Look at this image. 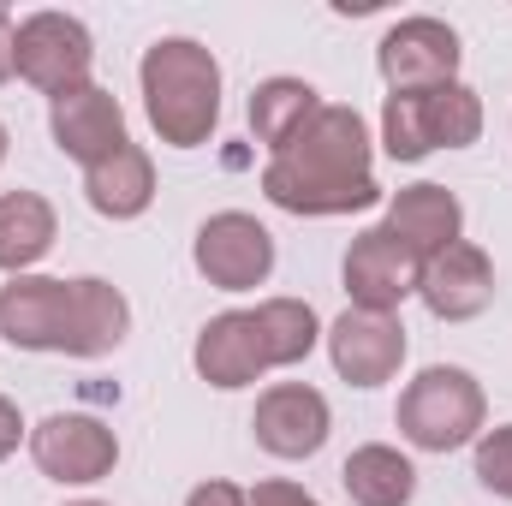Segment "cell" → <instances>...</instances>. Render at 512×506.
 <instances>
[{"mask_svg": "<svg viewBox=\"0 0 512 506\" xmlns=\"http://www.w3.org/2000/svg\"><path fill=\"white\" fill-rule=\"evenodd\" d=\"M471 465H477V483H483L495 501H512V423H495V429L477 435Z\"/></svg>", "mask_w": 512, "mask_h": 506, "instance_id": "cell-24", "label": "cell"}, {"mask_svg": "<svg viewBox=\"0 0 512 506\" xmlns=\"http://www.w3.org/2000/svg\"><path fill=\"white\" fill-rule=\"evenodd\" d=\"M328 364L334 376L352 381V387H387L405 364V322L399 316H382V310H352L340 322H328Z\"/></svg>", "mask_w": 512, "mask_h": 506, "instance_id": "cell-11", "label": "cell"}, {"mask_svg": "<svg viewBox=\"0 0 512 506\" xmlns=\"http://www.w3.org/2000/svg\"><path fill=\"white\" fill-rule=\"evenodd\" d=\"M24 447H30L36 471L48 483H60V489H90V483L114 477V465H120V435L102 417H90V411H54V417H42Z\"/></svg>", "mask_w": 512, "mask_h": 506, "instance_id": "cell-5", "label": "cell"}, {"mask_svg": "<svg viewBox=\"0 0 512 506\" xmlns=\"http://www.w3.org/2000/svg\"><path fill=\"white\" fill-rule=\"evenodd\" d=\"M340 489L352 495V506H411V495H417V465L399 447H387V441H364V447L346 453Z\"/></svg>", "mask_w": 512, "mask_h": 506, "instance_id": "cell-19", "label": "cell"}, {"mask_svg": "<svg viewBox=\"0 0 512 506\" xmlns=\"http://www.w3.org/2000/svg\"><path fill=\"white\" fill-rule=\"evenodd\" d=\"M316 114H322V90L304 78H262L251 90V131L256 143H268V155H280Z\"/></svg>", "mask_w": 512, "mask_h": 506, "instance_id": "cell-20", "label": "cell"}, {"mask_svg": "<svg viewBox=\"0 0 512 506\" xmlns=\"http://www.w3.org/2000/svg\"><path fill=\"white\" fill-rule=\"evenodd\" d=\"M18 441H30V429H24V417H18V405L0 393V459H12L18 453Z\"/></svg>", "mask_w": 512, "mask_h": 506, "instance_id": "cell-27", "label": "cell"}, {"mask_svg": "<svg viewBox=\"0 0 512 506\" xmlns=\"http://www.w3.org/2000/svg\"><path fill=\"white\" fill-rule=\"evenodd\" d=\"M191 262L221 292H256L274 274V233L256 215H245V209H221V215H209L197 227Z\"/></svg>", "mask_w": 512, "mask_h": 506, "instance_id": "cell-7", "label": "cell"}, {"mask_svg": "<svg viewBox=\"0 0 512 506\" xmlns=\"http://www.w3.org/2000/svg\"><path fill=\"white\" fill-rule=\"evenodd\" d=\"M251 506H322L310 489H298V483H286V477H268V483H256L251 489Z\"/></svg>", "mask_w": 512, "mask_h": 506, "instance_id": "cell-25", "label": "cell"}, {"mask_svg": "<svg viewBox=\"0 0 512 506\" xmlns=\"http://www.w3.org/2000/svg\"><path fill=\"white\" fill-rule=\"evenodd\" d=\"M66 328H72V280L12 274L0 286V340L12 352H66Z\"/></svg>", "mask_w": 512, "mask_h": 506, "instance_id": "cell-10", "label": "cell"}, {"mask_svg": "<svg viewBox=\"0 0 512 506\" xmlns=\"http://www.w3.org/2000/svg\"><path fill=\"white\" fill-rule=\"evenodd\" d=\"M429 102V131H435V149H471L483 137V96L471 84H441L423 96Z\"/></svg>", "mask_w": 512, "mask_h": 506, "instance_id": "cell-23", "label": "cell"}, {"mask_svg": "<svg viewBox=\"0 0 512 506\" xmlns=\"http://www.w3.org/2000/svg\"><path fill=\"white\" fill-rule=\"evenodd\" d=\"M90 66H96V36L84 18L72 12H30L18 24V78L30 90H42L48 102L90 84Z\"/></svg>", "mask_w": 512, "mask_h": 506, "instance_id": "cell-6", "label": "cell"}, {"mask_svg": "<svg viewBox=\"0 0 512 506\" xmlns=\"http://www.w3.org/2000/svg\"><path fill=\"white\" fill-rule=\"evenodd\" d=\"M328 429H334V411H328V393H316L310 381H274L262 387L251 411V435L256 447L280 465H298V459H316L328 447Z\"/></svg>", "mask_w": 512, "mask_h": 506, "instance_id": "cell-8", "label": "cell"}, {"mask_svg": "<svg viewBox=\"0 0 512 506\" xmlns=\"http://www.w3.org/2000/svg\"><path fill=\"white\" fill-rule=\"evenodd\" d=\"M423 96H387L382 102V155L387 161L417 167V161L435 155V131H429V102Z\"/></svg>", "mask_w": 512, "mask_h": 506, "instance_id": "cell-22", "label": "cell"}, {"mask_svg": "<svg viewBox=\"0 0 512 506\" xmlns=\"http://www.w3.org/2000/svg\"><path fill=\"white\" fill-rule=\"evenodd\" d=\"M48 137H54V149H60L66 161H78V167H96V161H108L114 149L131 143L120 96L102 90L96 78L48 102Z\"/></svg>", "mask_w": 512, "mask_h": 506, "instance_id": "cell-12", "label": "cell"}, {"mask_svg": "<svg viewBox=\"0 0 512 506\" xmlns=\"http://www.w3.org/2000/svg\"><path fill=\"white\" fill-rule=\"evenodd\" d=\"M191 364L197 376L221 393H239V387H256L268 376V358H262V334H256L251 310H221L197 328V346H191Z\"/></svg>", "mask_w": 512, "mask_h": 506, "instance_id": "cell-14", "label": "cell"}, {"mask_svg": "<svg viewBox=\"0 0 512 506\" xmlns=\"http://www.w3.org/2000/svg\"><path fill=\"white\" fill-rule=\"evenodd\" d=\"M185 506H251V489H239V483H227V477H209V483H197Z\"/></svg>", "mask_w": 512, "mask_h": 506, "instance_id": "cell-26", "label": "cell"}, {"mask_svg": "<svg viewBox=\"0 0 512 506\" xmlns=\"http://www.w3.org/2000/svg\"><path fill=\"white\" fill-rule=\"evenodd\" d=\"M84 203L102 221H137V215H149V203H155V161H149V149L126 143L108 161L84 167Z\"/></svg>", "mask_w": 512, "mask_h": 506, "instance_id": "cell-17", "label": "cell"}, {"mask_svg": "<svg viewBox=\"0 0 512 506\" xmlns=\"http://www.w3.org/2000/svg\"><path fill=\"white\" fill-rule=\"evenodd\" d=\"M12 78H18V24L0 6V84H12Z\"/></svg>", "mask_w": 512, "mask_h": 506, "instance_id": "cell-28", "label": "cell"}, {"mask_svg": "<svg viewBox=\"0 0 512 506\" xmlns=\"http://www.w3.org/2000/svg\"><path fill=\"white\" fill-rule=\"evenodd\" d=\"M459 60H465L459 30L429 18V12L387 24L382 42H376V72H382L387 96H423V90L459 84Z\"/></svg>", "mask_w": 512, "mask_h": 506, "instance_id": "cell-4", "label": "cell"}, {"mask_svg": "<svg viewBox=\"0 0 512 506\" xmlns=\"http://www.w3.org/2000/svg\"><path fill=\"white\" fill-rule=\"evenodd\" d=\"M262 197L286 215L304 221H334V215H364L382 203L376 185V137L358 108L322 102V114L298 131L280 155L262 167Z\"/></svg>", "mask_w": 512, "mask_h": 506, "instance_id": "cell-1", "label": "cell"}, {"mask_svg": "<svg viewBox=\"0 0 512 506\" xmlns=\"http://www.w3.org/2000/svg\"><path fill=\"white\" fill-rule=\"evenodd\" d=\"M0 161H6V126H0Z\"/></svg>", "mask_w": 512, "mask_h": 506, "instance_id": "cell-29", "label": "cell"}, {"mask_svg": "<svg viewBox=\"0 0 512 506\" xmlns=\"http://www.w3.org/2000/svg\"><path fill=\"white\" fill-rule=\"evenodd\" d=\"M382 227L393 239H405L417 256H435V251H447V245L465 239V203H459L447 185L417 179V185H399V191L387 197Z\"/></svg>", "mask_w": 512, "mask_h": 506, "instance_id": "cell-15", "label": "cell"}, {"mask_svg": "<svg viewBox=\"0 0 512 506\" xmlns=\"http://www.w3.org/2000/svg\"><path fill=\"white\" fill-rule=\"evenodd\" d=\"M393 423H399L405 447H417V453L477 447V435L489 429L483 381L471 376L465 364H429V370H417L405 381V393L393 405Z\"/></svg>", "mask_w": 512, "mask_h": 506, "instance_id": "cell-3", "label": "cell"}, {"mask_svg": "<svg viewBox=\"0 0 512 506\" xmlns=\"http://www.w3.org/2000/svg\"><path fill=\"white\" fill-rule=\"evenodd\" d=\"M417 298L435 322H471L495 304V262L483 245L459 239L447 251L423 256V274H417Z\"/></svg>", "mask_w": 512, "mask_h": 506, "instance_id": "cell-13", "label": "cell"}, {"mask_svg": "<svg viewBox=\"0 0 512 506\" xmlns=\"http://www.w3.org/2000/svg\"><path fill=\"white\" fill-rule=\"evenodd\" d=\"M60 215L42 191H0V274H36V262L54 251Z\"/></svg>", "mask_w": 512, "mask_h": 506, "instance_id": "cell-18", "label": "cell"}, {"mask_svg": "<svg viewBox=\"0 0 512 506\" xmlns=\"http://www.w3.org/2000/svg\"><path fill=\"white\" fill-rule=\"evenodd\" d=\"M256 316V334H262V358H268V370H292V364H304L316 346H322V316L304 304V298H262L251 310Z\"/></svg>", "mask_w": 512, "mask_h": 506, "instance_id": "cell-21", "label": "cell"}, {"mask_svg": "<svg viewBox=\"0 0 512 506\" xmlns=\"http://www.w3.org/2000/svg\"><path fill=\"white\" fill-rule=\"evenodd\" d=\"M66 506H108V501H66Z\"/></svg>", "mask_w": 512, "mask_h": 506, "instance_id": "cell-30", "label": "cell"}, {"mask_svg": "<svg viewBox=\"0 0 512 506\" xmlns=\"http://www.w3.org/2000/svg\"><path fill=\"white\" fill-rule=\"evenodd\" d=\"M143 120L167 149H203L221 126V60L197 36H161L137 60Z\"/></svg>", "mask_w": 512, "mask_h": 506, "instance_id": "cell-2", "label": "cell"}, {"mask_svg": "<svg viewBox=\"0 0 512 506\" xmlns=\"http://www.w3.org/2000/svg\"><path fill=\"white\" fill-rule=\"evenodd\" d=\"M131 334V304L126 292L102 274L72 280V328H66V358H108L120 352Z\"/></svg>", "mask_w": 512, "mask_h": 506, "instance_id": "cell-16", "label": "cell"}, {"mask_svg": "<svg viewBox=\"0 0 512 506\" xmlns=\"http://www.w3.org/2000/svg\"><path fill=\"white\" fill-rule=\"evenodd\" d=\"M417 274H423V256L405 239H393L387 227H364L340 262L352 310H382V316H399V304L417 298Z\"/></svg>", "mask_w": 512, "mask_h": 506, "instance_id": "cell-9", "label": "cell"}]
</instances>
